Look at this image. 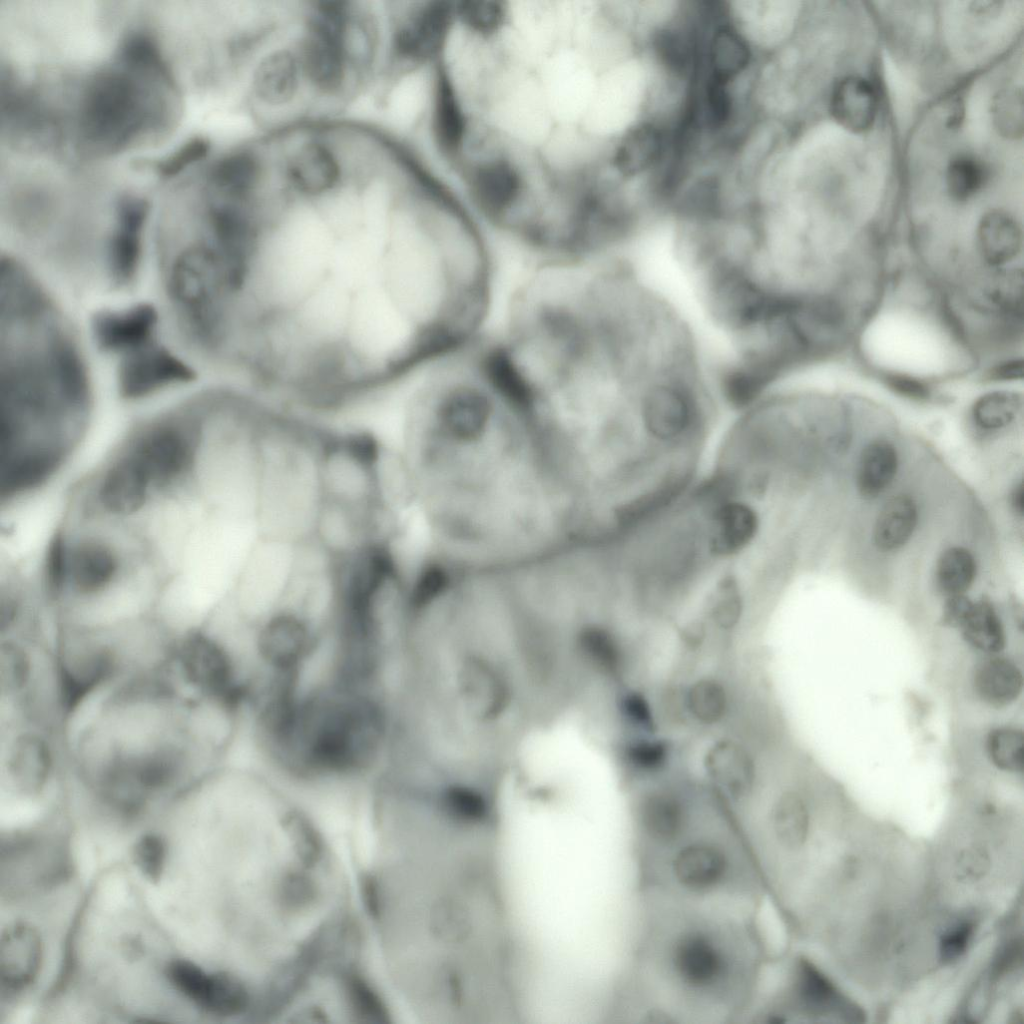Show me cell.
Listing matches in <instances>:
<instances>
[{
  "instance_id": "obj_42",
  "label": "cell",
  "mask_w": 1024,
  "mask_h": 1024,
  "mask_svg": "<svg viewBox=\"0 0 1024 1024\" xmlns=\"http://www.w3.org/2000/svg\"><path fill=\"white\" fill-rule=\"evenodd\" d=\"M135 863L150 880H158L165 861V846L155 835L143 836L134 849Z\"/></svg>"
},
{
  "instance_id": "obj_37",
  "label": "cell",
  "mask_w": 1024,
  "mask_h": 1024,
  "mask_svg": "<svg viewBox=\"0 0 1024 1024\" xmlns=\"http://www.w3.org/2000/svg\"><path fill=\"white\" fill-rule=\"evenodd\" d=\"M1023 732L1016 728L1001 727L992 730L987 738V751L993 764L1001 770L1021 772L1023 769Z\"/></svg>"
},
{
  "instance_id": "obj_8",
  "label": "cell",
  "mask_w": 1024,
  "mask_h": 1024,
  "mask_svg": "<svg viewBox=\"0 0 1024 1024\" xmlns=\"http://www.w3.org/2000/svg\"><path fill=\"white\" fill-rule=\"evenodd\" d=\"M124 73L100 74L90 87L83 123L86 137L107 150L119 149L150 120L146 95Z\"/></svg>"
},
{
  "instance_id": "obj_22",
  "label": "cell",
  "mask_w": 1024,
  "mask_h": 1024,
  "mask_svg": "<svg viewBox=\"0 0 1024 1024\" xmlns=\"http://www.w3.org/2000/svg\"><path fill=\"white\" fill-rule=\"evenodd\" d=\"M976 236L982 259L992 266L1006 264L1021 250V228L1011 215L1002 210H991L983 215Z\"/></svg>"
},
{
  "instance_id": "obj_7",
  "label": "cell",
  "mask_w": 1024,
  "mask_h": 1024,
  "mask_svg": "<svg viewBox=\"0 0 1024 1024\" xmlns=\"http://www.w3.org/2000/svg\"><path fill=\"white\" fill-rule=\"evenodd\" d=\"M301 547L255 535L241 562L235 604L242 623L253 631L284 603Z\"/></svg>"
},
{
  "instance_id": "obj_14",
  "label": "cell",
  "mask_w": 1024,
  "mask_h": 1024,
  "mask_svg": "<svg viewBox=\"0 0 1024 1024\" xmlns=\"http://www.w3.org/2000/svg\"><path fill=\"white\" fill-rule=\"evenodd\" d=\"M157 312L149 304L97 313L92 332L97 346L105 352L128 353L153 340Z\"/></svg>"
},
{
  "instance_id": "obj_23",
  "label": "cell",
  "mask_w": 1024,
  "mask_h": 1024,
  "mask_svg": "<svg viewBox=\"0 0 1024 1024\" xmlns=\"http://www.w3.org/2000/svg\"><path fill=\"white\" fill-rule=\"evenodd\" d=\"M758 527L755 511L741 502H726L716 510L710 536L711 551L731 555L744 548Z\"/></svg>"
},
{
  "instance_id": "obj_47",
  "label": "cell",
  "mask_w": 1024,
  "mask_h": 1024,
  "mask_svg": "<svg viewBox=\"0 0 1024 1024\" xmlns=\"http://www.w3.org/2000/svg\"><path fill=\"white\" fill-rule=\"evenodd\" d=\"M65 544L61 536L52 540L46 560V573L49 586L54 591L61 588L68 572Z\"/></svg>"
},
{
  "instance_id": "obj_34",
  "label": "cell",
  "mask_w": 1024,
  "mask_h": 1024,
  "mask_svg": "<svg viewBox=\"0 0 1024 1024\" xmlns=\"http://www.w3.org/2000/svg\"><path fill=\"white\" fill-rule=\"evenodd\" d=\"M691 715L705 724L719 722L726 713L728 697L724 686L715 679L703 678L694 682L686 695Z\"/></svg>"
},
{
  "instance_id": "obj_3",
  "label": "cell",
  "mask_w": 1024,
  "mask_h": 1024,
  "mask_svg": "<svg viewBox=\"0 0 1024 1024\" xmlns=\"http://www.w3.org/2000/svg\"><path fill=\"white\" fill-rule=\"evenodd\" d=\"M634 865L635 891L673 899L759 911L766 891L736 822L720 812L697 814Z\"/></svg>"
},
{
  "instance_id": "obj_39",
  "label": "cell",
  "mask_w": 1024,
  "mask_h": 1024,
  "mask_svg": "<svg viewBox=\"0 0 1024 1024\" xmlns=\"http://www.w3.org/2000/svg\"><path fill=\"white\" fill-rule=\"evenodd\" d=\"M743 603L736 582L724 579L716 588L710 605V616L721 629L734 628L742 614Z\"/></svg>"
},
{
  "instance_id": "obj_32",
  "label": "cell",
  "mask_w": 1024,
  "mask_h": 1024,
  "mask_svg": "<svg viewBox=\"0 0 1024 1024\" xmlns=\"http://www.w3.org/2000/svg\"><path fill=\"white\" fill-rule=\"evenodd\" d=\"M58 463L53 451H37L10 460L2 475V493L13 494L45 479Z\"/></svg>"
},
{
  "instance_id": "obj_50",
  "label": "cell",
  "mask_w": 1024,
  "mask_h": 1024,
  "mask_svg": "<svg viewBox=\"0 0 1024 1024\" xmlns=\"http://www.w3.org/2000/svg\"><path fill=\"white\" fill-rule=\"evenodd\" d=\"M1002 2L999 1H977L971 5V12L977 17L991 18L1000 13Z\"/></svg>"
},
{
  "instance_id": "obj_1",
  "label": "cell",
  "mask_w": 1024,
  "mask_h": 1024,
  "mask_svg": "<svg viewBox=\"0 0 1024 1024\" xmlns=\"http://www.w3.org/2000/svg\"><path fill=\"white\" fill-rule=\"evenodd\" d=\"M635 897L619 1020L748 1021L773 958L758 915L721 904Z\"/></svg>"
},
{
  "instance_id": "obj_15",
  "label": "cell",
  "mask_w": 1024,
  "mask_h": 1024,
  "mask_svg": "<svg viewBox=\"0 0 1024 1024\" xmlns=\"http://www.w3.org/2000/svg\"><path fill=\"white\" fill-rule=\"evenodd\" d=\"M150 481L165 486L191 466L189 442L172 427H161L140 443L133 456Z\"/></svg>"
},
{
  "instance_id": "obj_26",
  "label": "cell",
  "mask_w": 1024,
  "mask_h": 1024,
  "mask_svg": "<svg viewBox=\"0 0 1024 1024\" xmlns=\"http://www.w3.org/2000/svg\"><path fill=\"white\" fill-rule=\"evenodd\" d=\"M898 467L897 452L885 441L867 445L861 453L856 483L865 498H875L892 482Z\"/></svg>"
},
{
  "instance_id": "obj_4",
  "label": "cell",
  "mask_w": 1024,
  "mask_h": 1024,
  "mask_svg": "<svg viewBox=\"0 0 1024 1024\" xmlns=\"http://www.w3.org/2000/svg\"><path fill=\"white\" fill-rule=\"evenodd\" d=\"M319 431L292 411L265 404L253 517L256 536L295 547L313 542L323 504Z\"/></svg>"
},
{
  "instance_id": "obj_33",
  "label": "cell",
  "mask_w": 1024,
  "mask_h": 1024,
  "mask_svg": "<svg viewBox=\"0 0 1024 1024\" xmlns=\"http://www.w3.org/2000/svg\"><path fill=\"white\" fill-rule=\"evenodd\" d=\"M976 564L972 554L962 547L947 549L937 564V582L950 596L963 594L972 584Z\"/></svg>"
},
{
  "instance_id": "obj_46",
  "label": "cell",
  "mask_w": 1024,
  "mask_h": 1024,
  "mask_svg": "<svg viewBox=\"0 0 1024 1024\" xmlns=\"http://www.w3.org/2000/svg\"><path fill=\"white\" fill-rule=\"evenodd\" d=\"M973 932L972 923L962 922L943 934L939 945L941 960L950 963L960 958L967 950Z\"/></svg>"
},
{
  "instance_id": "obj_17",
  "label": "cell",
  "mask_w": 1024,
  "mask_h": 1024,
  "mask_svg": "<svg viewBox=\"0 0 1024 1024\" xmlns=\"http://www.w3.org/2000/svg\"><path fill=\"white\" fill-rule=\"evenodd\" d=\"M704 765L709 777L733 801L741 803L753 794L755 763L739 743L730 739L717 741L707 751Z\"/></svg>"
},
{
  "instance_id": "obj_35",
  "label": "cell",
  "mask_w": 1024,
  "mask_h": 1024,
  "mask_svg": "<svg viewBox=\"0 0 1024 1024\" xmlns=\"http://www.w3.org/2000/svg\"><path fill=\"white\" fill-rule=\"evenodd\" d=\"M1021 405V397L1015 392L993 391L977 399L972 408V416L983 429H999L1014 420Z\"/></svg>"
},
{
  "instance_id": "obj_41",
  "label": "cell",
  "mask_w": 1024,
  "mask_h": 1024,
  "mask_svg": "<svg viewBox=\"0 0 1024 1024\" xmlns=\"http://www.w3.org/2000/svg\"><path fill=\"white\" fill-rule=\"evenodd\" d=\"M629 764L644 772H654L665 766L669 748L666 742L656 739H640L629 743L625 749Z\"/></svg>"
},
{
  "instance_id": "obj_19",
  "label": "cell",
  "mask_w": 1024,
  "mask_h": 1024,
  "mask_svg": "<svg viewBox=\"0 0 1024 1024\" xmlns=\"http://www.w3.org/2000/svg\"><path fill=\"white\" fill-rule=\"evenodd\" d=\"M829 106L833 119L841 127L853 133H863L875 122L878 99L869 81L849 75L834 85Z\"/></svg>"
},
{
  "instance_id": "obj_21",
  "label": "cell",
  "mask_w": 1024,
  "mask_h": 1024,
  "mask_svg": "<svg viewBox=\"0 0 1024 1024\" xmlns=\"http://www.w3.org/2000/svg\"><path fill=\"white\" fill-rule=\"evenodd\" d=\"M149 482L134 457L125 459L107 473L100 488V501L113 513H133L145 503Z\"/></svg>"
},
{
  "instance_id": "obj_31",
  "label": "cell",
  "mask_w": 1024,
  "mask_h": 1024,
  "mask_svg": "<svg viewBox=\"0 0 1024 1024\" xmlns=\"http://www.w3.org/2000/svg\"><path fill=\"white\" fill-rule=\"evenodd\" d=\"M749 57L748 45L739 33L722 27L713 35L709 47L711 76L728 82L745 68Z\"/></svg>"
},
{
  "instance_id": "obj_48",
  "label": "cell",
  "mask_w": 1024,
  "mask_h": 1024,
  "mask_svg": "<svg viewBox=\"0 0 1024 1024\" xmlns=\"http://www.w3.org/2000/svg\"><path fill=\"white\" fill-rule=\"evenodd\" d=\"M883 380L893 392L912 400H926L931 394L929 386L923 380L907 374L888 373L884 375Z\"/></svg>"
},
{
  "instance_id": "obj_20",
  "label": "cell",
  "mask_w": 1024,
  "mask_h": 1024,
  "mask_svg": "<svg viewBox=\"0 0 1024 1024\" xmlns=\"http://www.w3.org/2000/svg\"><path fill=\"white\" fill-rule=\"evenodd\" d=\"M300 62L289 50L280 49L264 57L253 74L252 88L264 104L288 103L297 93Z\"/></svg>"
},
{
  "instance_id": "obj_51",
  "label": "cell",
  "mask_w": 1024,
  "mask_h": 1024,
  "mask_svg": "<svg viewBox=\"0 0 1024 1024\" xmlns=\"http://www.w3.org/2000/svg\"><path fill=\"white\" fill-rule=\"evenodd\" d=\"M703 636H704L703 628L701 626H698V625H692L690 628L687 629V631L685 633V638H686L687 642L689 644H692V645L699 644L701 642V639H702Z\"/></svg>"
},
{
  "instance_id": "obj_18",
  "label": "cell",
  "mask_w": 1024,
  "mask_h": 1024,
  "mask_svg": "<svg viewBox=\"0 0 1024 1024\" xmlns=\"http://www.w3.org/2000/svg\"><path fill=\"white\" fill-rule=\"evenodd\" d=\"M287 178L303 196L320 197L336 188L341 178V167L327 145L310 142L289 160Z\"/></svg>"
},
{
  "instance_id": "obj_49",
  "label": "cell",
  "mask_w": 1024,
  "mask_h": 1024,
  "mask_svg": "<svg viewBox=\"0 0 1024 1024\" xmlns=\"http://www.w3.org/2000/svg\"><path fill=\"white\" fill-rule=\"evenodd\" d=\"M1023 376L1022 359H1011L1001 362L988 372L990 380H1015Z\"/></svg>"
},
{
  "instance_id": "obj_29",
  "label": "cell",
  "mask_w": 1024,
  "mask_h": 1024,
  "mask_svg": "<svg viewBox=\"0 0 1024 1024\" xmlns=\"http://www.w3.org/2000/svg\"><path fill=\"white\" fill-rule=\"evenodd\" d=\"M258 160L247 152H237L222 159L212 172V182L225 199L243 201L258 183Z\"/></svg>"
},
{
  "instance_id": "obj_2",
  "label": "cell",
  "mask_w": 1024,
  "mask_h": 1024,
  "mask_svg": "<svg viewBox=\"0 0 1024 1024\" xmlns=\"http://www.w3.org/2000/svg\"><path fill=\"white\" fill-rule=\"evenodd\" d=\"M527 424L517 406L480 386L435 397L410 426L404 447L424 518L441 525L449 513L481 530L521 511L533 479L510 444L522 440Z\"/></svg>"
},
{
  "instance_id": "obj_36",
  "label": "cell",
  "mask_w": 1024,
  "mask_h": 1024,
  "mask_svg": "<svg viewBox=\"0 0 1024 1024\" xmlns=\"http://www.w3.org/2000/svg\"><path fill=\"white\" fill-rule=\"evenodd\" d=\"M1022 90L1006 87L992 98L991 120L998 134L1007 139H1018L1024 130V104Z\"/></svg>"
},
{
  "instance_id": "obj_10",
  "label": "cell",
  "mask_w": 1024,
  "mask_h": 1024,
  "mask_svg": "<svg viewBox=\"0 0 1024 1024\" xmlns=\"http://www.w3.org/2000/svg\"><path fill=\"white\" fill-rule=\"evenodd\" d=\"M455 25V1L417 3L393 32V56L411 68L433 66L443 58Z\"/></svg>"
},
{
  "instance_id": "obj_13",
  "label": "cell",
  "mask_w": 1024,
  "mask_h": 1024,
  "mask_svg": "<svg viewBox=\"0 0 1024 1024\" xmlns=\"http://www.w3.org/2000/svg\"><path fill=\"white\" fill-rule=\"evenodd\" d=\"M147 212V204L137 198H127L118 207L108 267L112 282L119 287L130 284L137 274Z\"/></svg>"
},
{
  "instance_id": "obj_45",
  "label": "cell",
  "mask_w": 1024,
  "mask_h": 1024,
  "mask_svg": "<svg viewBox=\"0 0 1024 1024\" xmlns=\"http://www.w3.org/2000/svg\"><path fill=\"white\" fill-rule=\"evenodd\" d=\"M208 144L203 139H193L157 166L159 174L170 177L178 174L188 165L203 158Z\"/></svg>"
},
{
  "instance_id": "obj_43",
  "label": "cell",
  "mask_w": 1024,
  "mask_h": 1024,
  "mask_svg": "<svg viewBox=\"0 0 1024 1024\" xmlns=\"http://www.w3.org/2000/svg\"><path fill=\"white\" fill-rule=\"evenodd\" d=\"M990 869V857L980 846L961 850L954 863V876L963 883H973L983 878Z\"/></svg>"
},
{
  "instance_id": "obj_16",
  "label": "cell",
  "mask_w": 1024,
  "mask_h": 1024,
  "mask_svg": "<svg viewBox=\"0 0 1024 1024\" xmlns=\"http://www.w3.org/2000/svg\"><path fill=\"white\" fill-rule=\"evenodd\" d=\"M42 942L29 924L15 923L1 936L0 977L2 986L21 990L36 978L42 961Z\"/></svg>"
},
{
  "instance_id": "obj_28",
  "label": "cell",
  "mask_w": 1024,
  "mask_h": 1024,
  "mask_svg": "<svg viewBox=\"0 0 1024 1024\" xmlns=\"http://www.w3.org/2000/svg\"><path fill=\"white\" fill-rule=\"evenodd\" d=\"M118 563L114 554L100 544H86L73 554L69 571L78 590L91 593L111 582Z\"/></svg>"
},
{
  "instance_id": "obj_11",
  "label": "cell",
  "mask_w": 1024,
  "mask_h": 1024,
  "mask_svg": "<svg viewBox=\"0 0 1024 1024\" xmlns=\"http://www.w3.org/2000/svg\"><path fill=\"white\" fill-rule=\"evenodd\" d=\"M193 378L190 367L151 340L125 354L118 371V387L121 396L137 399Z\"/></svg>"
},
{
  "instance_id": "obj_9",
  "label": "cell",
  "mask_w": 1024,
  "mask_h": 1024,
  "mask_svg": "<svg viewBox=\"0 0 1024 1024\" xmlns=\"http://www.w3.org/2000/svg\"><path fill=\"white\" fill-rule=\"evenodd\" d=\"M349 16L347 2L323 1L309 19L300 66L309 82L324 93L338 91L346 77Z\"/></svg>"
},
{
  "instance_id": "obj_52",
  "label": "cell",
  "mask_w": 1024,
  "mask_h": 1024,
  "mask_svg": "<svg viewBox=\"0 0 1024 1024\" xmlns=\"http://www.w3.org/2000/svg\"><path fill=\"white\" fill-rule=\"evenodd\" d=\"M1012 503L1015 510L1022 514L1023 512V484L1020 482L1014 489L1012 494Z\"/></svg>"
},
{
  "instance_id": "obj_27",
  "label": "cell",
  "mask_w": 1024,
  "mask_h": 1024,
  "mask_svg": "<svg viewBox=\"0 0 1024 1024\" xmlns=\"http://www.w3.org/2000/svg\"><path fill=\"white\" fill-rule=\"evenodd\" d=\"M917 507L908 496L898 495L882 507L875 523L874 541L881 550L890 551L904 545L917 523Z\"/></svg>"
},
{
  "instance_id": "obj_30",
  "label": "cell",
  "mask_w": 1024,
  "mask_h": 1024,
  "mask_svg": "<svg viewBox=\"0 0 1024 1024\" xmlns=\"http://www.w3.org/2000/svg\"><path fill=\"white\" fill-rule=\"evenodd\" d=\"M959 627L966 641L978 650L994 653L1005 645L1001 621L986 600L972 602Z\"/></svg>"
},
{
  "instance_id": "obj_12",
  "label": "cell",
  "mask_w": 1024,
  "mask_h": 1024,
  "mask_svg": "<svg viewBox=\"0 0 1024 1024\" xmlns=\"http://www.w3.org/2000/svg\"><path fill=\"white\" fill-rule=\"evenodd\" d=\"M166 976L179 993L207 1012L229 1015L243 1006V992L233 980L209 973L188 960L171 962Z\"/></svg>"
},
{
  "instance_id": "obj_44",
  "label": "cell",
  "mask_w": 1024,
  "mask_h": 1024,
  "mask_svg": "<svg viewBox=\"0 0 1024 1024\" xmlns=\"http://www.w3.org/2000/svg\"><path fill=\"white\" fill-rule=\"evenodd\" d=\"M620 710L632 726L648 733L655 731L656 722L652 708L642 693L627 691L621 697Z\"/></svg>"
},
{
  "instance_id": "obj_24",
  "label": "cell",
  "mask_w": 1024,
  "mask_h": 1024,
  "mask_svg": "<svg viewBox=\"0 0 1024 1024\" xmlns=\"http://www.w3.org/2000/svg\"><path fill=\"white\" fill-rule=\"evenodd\" d=\"M663 135L651 124L640 125L625 135L616 146L611 162L623 176L636 175L651 167L663 151Z\"/></svg>"
},
{
  "instance_id": "obj_25",
  "label": "cell",
  "mask_w": 1024,
  "mask_h": 1024,
  "mask_svg": "<svg viewBox=\"0 0 1024 1024\" xmlns=\"http://www.w3.org/2000/svg\"><path fill=\"white\" fill-rule=\"evenodd\" d=\"M974 685L986 703L1000 707L1013 702L1021 693L1023 679L1019 668L1004 658L990 659L977 669Z\"/></svg>"
},
{
  "instance_id": "obj_6",
  "label": "cell",
  "mask_w": 1024,
  "mask_h": 1024,
  "mask_svg": "<svg viewBox=\"0 0 1024 1024\" xmlns=\"http://www.w3.org/2000/svg\"><path fill=\"white\" fill-rule=\"evenodd\" d=\"M384 444L364 430L320 427L319 470L323 502L392 518L379 487L378 466Z\"/></svg>"
},
{
  "instance_id": "obj_38",
  "label": "cell",
  "mask_w": 1024,
  "mask_h": 1024,
  "mask_svg": "<svg viewBox=\"0 0 1024 1024\" xmlns=\"http://www.w3.org/2000/svg\"><path fill=\"white\" fill-rule=\"evenodd\" d=\"M984 180V167L970 156L952 159L946 170L947 190L951 197L958 201L973 197L981 189Z\"/></svg>"
},
{
  "instance_id": "obj_5",
  "label": "cell",
  "mask_w": 1024,
  "mask_h": 1024,
  "mask_svg": "<svg viewBox=\"0 0 1024 1024\" xmlns=\"http://www.w3.org/2000/svg\"><path fill=\"white\" fill-rule=\"evenodd\" d=\"M23 350L8 349L2 359V396L7 411L20 408L41 414L52 400L74 409L88 401L87 374L79 352L61 327H45L40 342L24 341Z\"/></svg>"
},
{
  "instance_id": "obj_40",
  "label": "cell",
  "mask_w": 1024,
  "mask_h": 1024,
  "mask_svg": "<svg viewBox=\"0 0 1024 1024\" xmlns=\"http://www.w3.org/2000/svg\"><path fill=\"white\" fill-rule=\"evenodd\" d=\"M12 772L19 781L39 783L46 773L47 761L44 748L38 742L22 741L12 757Z\"/></svg>"
}]
</instances>
